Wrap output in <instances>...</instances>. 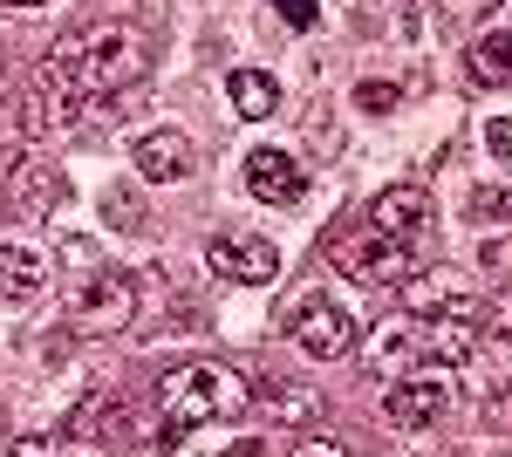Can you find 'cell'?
Instances as JSON below:
<instances>
[{"instance_id": "obj_14", "label": "cell", "mask_w": 512, "mask_h": 457, "mask_svg": "<svg viewBox=\"0 0 512 457\" xmlns=\"http://www.w3.org/2000/svg\"><path fill=\"white\" fill-rule=\"evenodd\" d=\"M48 294V253L28 239H0V301H41Z\"/></svg>"}, {"instance_id": "obj_20", "label": "cell", "mask_w": 512, "mask_h": 457, "mask_svg": "<svg viewBox=\"0 0 512 457\" xmlns=\"http://www.w3.org/2000/svg\"><path fill=\"white\" fill-rule=\"evenodd\" d=\"M355 110L362 116H390L396 110V82H376V76L355 82Z\"/></svg>"}, {"instance_id": "obj_5", "label": "cell", "mask_w": 512, "mask_h": 457, "mask_svg": "<svg viewBox=\"0 0 512 457\" xmlns=\"http://www.w3.org/2000/svg\"><path fill=\"white\" fill-rule=\"evenodd\" d=\"M62 314H69L76 335H123V328L137 321V287H130V273H117V267H89V273L69 280Z\"/></svg>"}, {"instance_id": "obj_19", "label": "cell", "mask_w": 512, "mask_h": 457, "mask_svg": "<svg viewBox=\"0 0 512 457\" xmlns=\"http://www.w3.org/2000/svg\"><path fill=\"white\" fill-rule=\"evenodd\" d=\"M103 219H117L123 232H137V226H144V205H137V191H130V185H110V191H103Z\"/></svg>"}, {"instance_id": "obj_12", "label": "cell", "mask_w": 512, "mask_h": 457, "mask_svg": "<svg viewBox=\"0 0 512 457\" xmlns=\"http://www.w3.org/2000/svg\"><path fill=\"white\" fill-rule=\"evenodd\" d=\"M444 410H451V382L437 376H396L383 396V423H396V430H431Z\"/></svg>"}, {"instance_id": "obj_11", "label": "cell", "mask_w": 512, "mask_h": 457, "mask_svg": "<svg viewBox=\"0 0 512 457\" xmlns=\"http://www.w3.org/2000/svg\"><path fill=\"white\" fill-rule=\"evenodd\" d=\"M62 198H69V178H62L48 157H14V171H7V205H14L21 219H55Z\"/></svg>"}, {"instance_id": "obj_18", "label": "cell", "mask_w": 512, "mask_h": 457, "mask_svg": "<svg viewBox=\"0 0 512 457\" xmlns=\"http://www.w3.org/2000/svg\"><path fill=\"white\" fill-rule=\"evenodd\" d=\"M267 410H274V423H315L321 417V396L315 389H301V382H267Z\"/></svg>"}, {"instance_id": "obj_6", "label": "cell", "mask_w": 512, "mask_h": 457, "mask_svg": "<svg viewBox=\"0 0 512 457\" xmlns=\"http://www.w3.org/2000/svg\"><path fill=\"white\" fill-rule=\"evenodd\" d=\"M287 335H294V348H301L308 362H342V355L362 342L355 314L335 301V294H308V301L287 314Z\"/></svg>"}, {"instance_id": "obj_10", "label": "cell", "mask_w": 512, "mask_h": 457, "mask_svg": "<svg viewBox=\"0 0 512 457\" xmlns=\"http://www.w3.org/2000/svg\"><path fill=\"white\" fill-rule=\"evenodd\" d=\"M130 164H137L151 185H185V178L198 171V151H192L185 130L164 123V130H137V137H130Z\"/></svg>"}, {"instance_id": "obj_28", "label": "cell", "mask_w": 512, "mask_h": 457, "mask_svg": "<svg viewBox=\"0 0 512 457\" xmlns=\"http://www.w3.org/2000/svg\"><path fill=\"white\" fill-rule=\"evenodd\" d=\"M0 7H48V0H0Z\"/></svg>"}, {"instance_id": "obj_2", "label": "cell", "mask_w": 512, "mask_h": 457, "mask_svg": "<svg viewBox=\"0 0 512 457\" xmlns=\"http://www.w3.org/2000/svg\"><path fill=\"white\" fill-rule=\"evenodd\" d=\"M246 403H253V382L239 376L233 362H185V369H171V376L158 382V437H164V451L185 444L192 430H205V423L246 417Z\"/></svg>"}, {"instance_id": "obj_25", "label": "cell", "mask_w": 512, "mask_h": 457, "mask_svg": "<svg viewBox=\"0 0 512 457\" xmlns=\"http://www.w3.org/2000/svg\"><path fill=\"white\" fill-rule=\"evenodd\" d=\"M294 457H349L342 437H308V444H294Z\"/></svg>"}, {"instance_id": "obj_15", "label": "cell", "mask_w": 512, "mask_h": 457, "mask_svg": "<svg viewBox=\"0 0 512 457\" xmlns=\"http://www.w3.org/2000/svg\"><path fill=\"white\" fill-rule=\"evenodd\" d=\"M69 437L89 444V451L96 444H123L130 437V403L123 396H82L76 410H69Z\"/></svg>"}, {"instance_id": "obj_13", "label": "cell", "mask_w": 512, "mask_h": 457, "mask_svg": "<svg viewBox=\"0 0 512 457\" xmlns=\"http://www.w3.org/2000/svg\"><path fill=\"white\" fill-rule=\"evenodd\" d=\"M246 191L260 205H301L308 198V171H301V157H287L280 144H260V151L246 157Z\"/></svg>"}, {"instance_id": "obj_23", "label": "cell", "mask_w": 512, "mask_h": 457, "mask_svg": "<svg viewBox=\"0 0 512 457\" xmlns=\"http://www.w3.org/2000/svg\"><path fill=\"white\" fill-rule=\"evenodd\" d=\"M274 7H280V21H287L294 35H308V28L321 21V7H315V0H274Z\"/></svg>"}, {"instance_id": "obj_17", "label": "cell", "mask_w": 512, "mask_h": 457, "mask_svg": "<svg viewBox=\"0 0 512 457\" xmlns=\"http://www.w3.org/2000/svg\"><path fill=\"white\" fill-rule=\"evenodd\" d=\"M465 62H472L478 82L506 89V82H512V35H506V28H485V35H472V55H465Z\"/></svg>"}, {"instance_id": "obj_4", "label": "cell", "mask_w": 512, "mask_h": 457, "mask_svg": "<svg viewBox=\"0 0 512 457\" xmlns=\"http://www.w3.org/2000/svg\"><path fill=\"white\" fill-rule=\"evenodd\" d=\"M424 246L431 239H390V232H369V226L321 239V253L362 287H403L410 273H424Z\"/></svg>"}, {"instance_id": "obj_29", "label": "cell", "mask_w": 512, "mask_h": 457, "mask_svg": "<svg viewBox=\"0 0 512 457\" xmlns=\"http://www.w3.org/2000/svg\"><path fill=\"white\" fill-rule=\"evenodd\" d=\"M137 457H151V451H137Z\"/></svg>"}, {"instance_id": "obj_16", "label": "cell", "mask_w": 512, "mask_h": 457, "mask_svg": "<svg viewBox=\"0 0 512 457\" xmlns=\"http://www.w3.org/2000/svg\"><path fill=\"white\" fill-rule=\"evenodd\" d=\"M226 96H233V110L246 116V123H260V116H274V110H280V82L267 76V69H233Z\"/></svg>"}, {"instance_id": "obj_24", "label": "cell", "mask_w": 512, "mask_h": 457, "mask_svg": "<svg viewBox=\"0 0 512 457\" xmlns=\"http://www.w3.org/2000/svg\"><path fill=\"white\" fill-rule=\"evenodd\" d=\"M485 151L512 157V116H492V123H485Z\"/></svg>"}, {"instance_id": "obj_1", "label": "cell", "mask_w": 512, "mask_h": 457, "mask_svg": "<svg viewBox=\"0 0 512 457\" xmlns=\"http://www.w3.org/2000/svg\"><path fill=\"white\" fill-rule=\"evenodd\" d=\"M35 76L69 89V96H82V103L123 96V89H137V82L151 76V41L137 35V28H82L69 48H55L41 62Z\"/></svg>"}, {"instance_id": "obj_3", "label": "cell", "mask_w": 512, "mask_h": 457, "mask_svg": "<svg viewBox=\"0 0 512 457\" xmlns=\"http://www.w3.org/2000/svg\"><path fill=\"white\" fill-rule=\"evenodd\" d=\"M355 348L369 355V369H396V376H410V369H458V362H472V355H478V328H465V321L396 314L390 328L362 335Z\"/></svg>"}, {"instance_id": "obj_22", "label": "cell", "mask_w": 512, "mask_h": 457, "mask_svg": "<svg viewBox=\"0 0 512 457\" xmlns=\"http://www.w3.org/2000/svg\"><path fill=\"white\" fill-rule=\"evenodd\" d=\"M62 267H69V273L103 267V260H96V239H82V232H69V239H62Z\"/></svg>"}, {"instance_id": "obj_8", "label": "cell", "mask_w": 512, "mask_h": 457, "mask_svg": "<svg viewBox=\"0 0 512 457\" xmlns=\"http://www.w3.org/2000/svg\"><path fill=\"white\" fill-rule=\"evenodd\" d=\"M205 260H212L219 280H239V287H267V280H280V246L260 239V232H212Z\"/></svg>"}, {"instance_id": "obj_9", "label": "cell", "mask_w": 512, "mask_h": 457, "mask_svg": "<svg viewBox=\"0 0 512 457\" xmlns=\"http://www.w3.org/2000/svg\"><path fill=\"white\" fill-rule=\"evenodd\" d=\"M431 219H437V205H431V191H424V185L376 191V198H369V212H362V226H369V232H390V239H431Z\"/></svg>"}, {"instance_id": "obj_26", "label": "cell", "mask_w": 512, "mask_h": 457, "mask_svg": "<svg viewBox=\"0 0 512 457\" xmlns=\"http://www.w3.org/2000/svg\"><path fill=\"white\" fill-rule=\"evenodd\" d=\"M14 457H62V451H55V437H21Z\"/></svg>"}, {"instance_id": "obj_21", "label": "cell", "mask_w": 512, "mask_h": 457, "mask_svg": "<svg viewBox=\"0 0 512 457\" xmlns=\"http://www.w3.org/2000/svg\"><path fill=\"white\" fill-rule=\"evenodd\" d=\"M485 423H492V430H512V369L485 389Z\"/></svg>"}, {"instance_id": "obj_7", "label": "cell", "mask_w": 512, "mask_h": 457, "mask_svg": "<svg viewBox=\"0 0 512 457\" xmlns=\"http://www.w3.org/2000/svg\"><path fill=\"white\" fill-rule=\"evenodd\" d=\"M403 307H410V314H424V321H465V328H478V314H485V301H478L451 267L410 273V280H403Z\"/></svg>"}, {"instance_id": "obj_27", "label": "cell", "mask_w": 512, "mask_h": 457, "mask_svg": "<svg viewBox=\"0 0 512 457\" xmlns=\"http://www.w3.org/2000/svg\"><path fill=\"white\" fill-rule=\"evenodd\" d=\"M485 198H492V219H499V212H512V191H485Z\"/></svg>"}]
</instances>
